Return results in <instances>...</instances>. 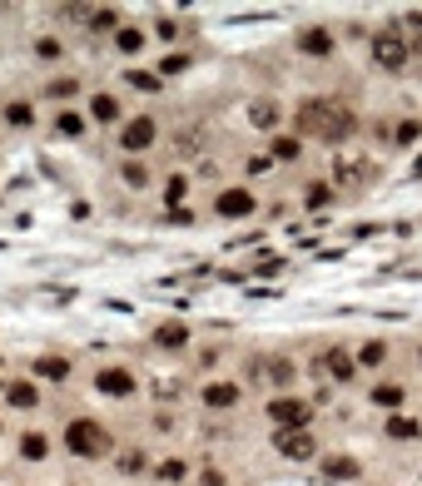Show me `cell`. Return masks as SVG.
Instances as JSON below:
<instances>
[{
  "label": "cell",
  "instance_id": "obj_27",
  "mask_svg": "<svg viewBox=\"0 0 422 486\" xmlns=\"http://www.w3.org/2000/svg\"><path fill=\"white\" fill-rule=\"evenodd\" d=\"M273 154H278V159H298V139H288V134L273 139Z\"/></svg>",
  "mask_w": 422,
  "mask_h": 486
},
{
  "label": "cell",
  "instance_id": "obj_26",
  "mask_svg": "<svg viewBox=\"0 0 422 486\" xmlns=\"http://www.w3.org/2000/svg\"><path fill=\"white\" fill-rule=\"evenodd\" d=\"M328 477H338V482H343V477H358V462H353V457H333V462H328Z\"/></svg>",
  "mask_w": 422,
  "mask_h": 486
},
{
  "label": "cell",
  "instance_id": "obj_24",
  "mask_svg": "<svg viewBox=\"0 0 422 486\" xmlns=\"http://www.w3.org/2000/svg\"><path fill=\"white\" fill-rule=\"evenodd\" d=\"M373 402H378V407H403V388H393V383L383 388V383H378V388H373Z\"/></svg>",
  "mask_w": 422,
  "mask_h": 486
},
{
  "label": "cell",
  "instance_id": "obj_8",
  "mask_svg": "<svg viewBox=\"0 0 422 486\" xmlns=\"http://www.w3.org/2000/svg\"><path fill=\"white\" fill-rule=\"evenodd\" d=\"M213 208H218L223 218H248V213H253V194H248V189H223Z\"/></svg>",
  "mask_w": 422,
  "mask_h": 486
},
{
  "label": "cell",
  "instance_id": "obj_15",
  "mask_svg": "<svg viewBox=\"0 0 422 486\" xmlns=\"http://www.w3.org/2000/svg\"><path fill=\"white\" fill-rule=\"evenodd\" d=\"M119 174H124V184H129V189H149V164H144V159H124V169H119Z\"/></svg>",
  "mask_w": 422,
  "mask_h": 486
},
{
  "label": "cell",
  "instance_id": "obj_1",
  "mask_svg": "<svg viewBox=\"0 0 422 486\" xmlns=\"http://www.w3.org/2000/svg\"><path fill=\"white\" fill-rule=\"evenodd\" d=\"M298 129L303 134H318V139H348L353 134V114L343 109V104H328V99H313V104H303L298 109Z\"/></svg>",
  "mask_w": 422,
  "mask_h": 486
},
{
  "label": "cell",
  "instance_id": "obj_12",
  "mask_svg": "<svg viewBox=\"0 0 422 486\" xmlns=\"http://www.w3.org/2000/svg\"><path fill=\"white\" fill-rule=\"evenodd\" d=\"M35 373L45 383H65L70 378V358H35Z\"/></svg>",
  "mask_w": 422,
  "mask_h": 486
},
{
  "label": "cell",
  "instance_id": "obj_30",
  "mask_svg": "<svg viewBox=\"0 0 422 486\" xmlns=\"http://www.w3.org/2000/svg\"><path fill=\"white\" fill-rule=\"evenodd\" d=\"M75 90H80V80H55V85H50V99H70Z\"/></svg>",
  "mask_w": 422,
  "mask_h": 486
},
{
  "label": "cell",
  "instance_id": "obj_21",
  "mask_svg": "<svg viewBox=\"0 0 422 486\" xmlns=\"http://www.w3.org/2000/svg\"><path fill=\"white\" fill-rule=\"evenodd\" d=\"M114 45H119L124 55H134V50H144V30H134V25H124V30L114 35Z\"/></svg>",
  "mask_w": 422,
  "mask_h": 486
},
{
  "label": "cell",
  "instance_id": "obj_22",
  "mask_svg": "<svg viewBox=\"0 0 422 486\" xmlns=\"http://www.w3.org/2000/svg\"><path fill=\"white\" fill-rule=\"evenodd\" d=\"M55 134H65V139H80V134H85V119H80V114H70V109H65V114H60V119H55Z\"/></svg>",
  "mask_w": 422,
  "mask_h": 486
},
{
  "label": "cell",
  "instance_id": "obj_19",
  "mask_svg": "<svg viewBox=\"0 0 422 486\" xmlns=\"http://www.w3.org/2000/svg\"><path fill=\"white\" fill-rule=\"evenodd\" d=\"M5 397H10V407H35V402H40V392L30 388V383H10Z\"/></svg>",
  "mask_w": 422,
  "mask_h": 486
},
{
  "label": "cell",
  "instance_id": "obj_23",
  "mask_svg": "<svg viewBox=\"0 0 422 486\" xmlns=\"http://www.w3.org/2000/svg\"><path fill=\"white\" fill-rule=\"evenodd\" d=\"M358 363H363V368H383V363H388V343H368V348L358 353Z\"/></svg>",
  "mask_w": 422,
  "mask_h": 486
},
{
  "label": "cell",
  "instance_id": "obj_16",
  "mask_svg": "<svg viewBox=\"0 0 422 486\" xmlns=\"http://www.w3.org/2000/svg\"><path fill=\"white\" fill-rule=\"evenodd\" d=\"M154 343H159V348H184V343H189V328H184V323H164V328L154 333Z\"/></svg>",
  "mask_w": 422,
  "mask_h": 486
},
{
  "label": "cell",
  "instance_id": "obj_5",
  "mask_svg": "<svg viewBox=\"0 0 422 486\" xmlns=\"http://www.w3.org/2000/svg\"><path fill=\"white\" fill-rule=\"evenodd\" d=\"M154 134H159V124H154L149 114H139V119H124V134H119V144H124L129 154H139V149H149V144H154Z\"/></svg>",
  "mask_w": 422,
  "mask_h": 486
},
{
  "label": "cell",
  "instance_id": "obj_13",
  "mask_svg": "<svg viewBox=\"0 0 422 486\" xmlns=\"http://www.w3.org/2000/svg\"><path fill=\"white\" fill-rule=\"evenodd\" d=\"M418 432H422V422H418V417H403V412H393V417H388V437L408 442V437H418Z\"/></svg>",
  "mask_w": 422,
  "mask_h": 486
},
{
  "label": "cell",
  "instance_id": "obj_35",
  "mask_svg": "<svg viewBox=\"0 0 422 486\" xmlns=\"http://www.w3.org/2000/svg\"><path fill=\"white\" fill-rule=\"evenodd\" d=\"M199 486H228V477H223V472H204V477H199Z\"/></svg>",
  "mask_w": 422,
  "mask_h": 486
},
{
  "label": "cell",
  "instance_id": "obj_28",
  "mask_svg": "<svg viewBox=\"0 0 422 486\" xmlns=\"http://www.w3.org/2000/svg\"><path fill=\"white\" fill-rule=\"evenodd\" d=\"M418 134H422V124H418V119H403V124H398V144H413Z\"/></svg>",
  "mask_w": 422,
  "mask_h": 486
},
{
  "label": "cell",
  "instance_id": "obj_25",
  "mask_svg": "<svg viewBox=\"0 0 422 486\" xmlns=\"http://www.w3.org/2000/svg\"><path fill=\"white\" fill-rule=\"evenodd\" d=\"M268 378H273L278 388H288V383H293V363H288V358H273V363H268Z\"/></svg>",
  "mask_w": 422,
  "mask_h": 486
},
{
  "label": "cell",
  "instance_id": "obj_34",
  "mask_svg": "<svg viewBox=\"0 0 422 486\" xmlns=\"http://www.w3.org/2000/svg\"><path fill=\"white\" fill-rule=\"evenodd\" d=\"M119 467H124V472H139V467H144V457H139V452H129V457H119Z\"/></svg>",
  "mask_w": 422,
  "mask_h": 486
},
{
  "label": "cell",
  "instance_id": "obj_18",
  "mask_svg": "<svg viewBox=\"0 0 422 486\" xmlns=\"http://www.w3.org/2000/svg\"><path fill=\"white\" fill-rule=\"evenodd\" d=\"M90 114H95L100 124H114V119H119V99H114V95H95Z\"/></svg>",
  "mask_w": 422,
  "mask_h": 486
},
{
  "label": "cell",
  "instance_id": "obj_32",
  "mask_svg": "<svg viewBox=\"0 0 422 486\" xmlns=\"http://www.w3.org/2000/svg\"><path fill=\"white\" fill-rule=\"evenodd\" d=\"M95 25H100V30H114V25H119V10H95Z\"/></svg>",
  "mask_w": 422,
  "mask_h": 486
},
{
  "label": "cell",
  "instance_id": "obj_20",
  "mask_svg": "<svg viewBox=\"0 0 422 486\" xmlns=\"http://www.w3.org/2000/svg\"><path fill=\"white\" fill-rule=\"evenodd\" d=\"M124 80H129L134 90H149V95H164V80H159V75H149V70H129Z\"/></svg>",
  "mask_w": 422,
  "mask_h": 486
},
{
  "label": "cell",
  "instance_id": "obj_36",
  "mask_svg": "<svg viewBox=\"0 0 422 486\" xmlns=\"http://www.w3.org/2000/svg\"><path fill=\"white\" fill-rule=\"evenodd\" d=\"M418 363H422V353H418Z\"/></svg>",
  "mask_w": 422,
  "mask_h": 486
},
{
  "label": "cell",
  "instance_id": "obj_3",
  "mask_svg": "<svg viewBox=\"0 0 422 486\" xmlns=\"http://www.w3.org/2000/svg\"><path fill=\"white\" fill-rule=\"evenodd\" d=\"M308 417H313V407L303 397H273L268 402V422L278 432H308Z\"/></svg>",
  "mask_w": 422,
  "mask_h": 486
},
{
  "label": "cell",
  "instance_id": "obj_7",
  "mask_svg": "<svg viewBox=\"0 0 422 486\" xmlns=\"http://www.w3.org/2000/svg\"><path fill=\"white\" fill-rule=\"evenodd\" d=\"M95 392H105V397H129V392H134V373H124V368H105V373L95 378Z\"/></svg>",
  "mask_w": 422,
  "mask_h": 486
},
{
  "label": "cell",
  "instance_id": "obj_14",
  "mask_svg": "<svg viewBox=\"0 0 422 486\" xmlns=\"http://www.w3.org/2000/svg\"><path fill=\"white\" fill-rule=\"evenodd\" d=\"M5 124H15V129H30V124H35V109H30L25 99H10V104H5Z\"/></svg>",
  "mask_w": 422,
  "mask_h": 486
},
{
  "label": "cell",
  "instance_id": "obj_4",
  "mask_svg": "<svg viewBox=\"0 0 422 486\" xmlns=\"http://www.w3.org/2000/svg\"><path fill=\"white\" fill-rule=\"evenodd\" d=\"M373 60H378L383 70H403V65H408V40H403L398 30H383V35L373 40Z\"/></svg>",
  "mask_w": 422,
  "mask_h": 486
},
{
  "label": "cell",
  "instance_id": "obj_33",
  "mask_svg": "<svg viewBox=\"0 0 422 486\" xmlns=\"http://www.w3.org/2000/svg\"><path fill=\"white\" fill-rule=\"evenodd\" d=\"M35 50H40V60H60V45H55V40H40Z\"/></svg>",
  "mask_w": 422,
  "mask_h": 486
},
{
  "label": "cell",
  "instance_id": "obj_9",
  "mask_svg": "<svg viewBox=\"0 0 422 486\" xmlns=\"http://www.w3.org/2000/svg\"><path fill=\"white\" fill-rule=\"evenodd\" d=\"M278 452H283L288 462H308L318 447H313V437H308V432H278Z\"/></svg>",
  "mask_w": 422,
  "mask_h": 486
},
{
  "label": "cell",
  "instance_id": "obj_17",
  "mask_svg": "<svg viewBox=\"0 0 422 486\" xmlns=\"http://www.w3.org/2000/svg\"><path fill=\"white\" fill-rule=\"evenodd\" d=\"M20 452H25V462H45V457H50V442H45L40 432H25V437H20Z\"/></svg>",
  "mask_w": 422,
  "mask_h": 486
},
{
  "label": "cell",
  "instance_id": "obj_10",
  "mask_svg": "<svg viewBox=\"0 0 422 486\" xmlns=\"http://www.w3.org/2000/svg\"><path fill=\"white\" fill-rule=\"evenodd\" d=\"M204 407H209V412L238 407V388H233V383H209V388H204Z\"/></svg>",
  "mask_w": 422,
  "mask_h": 486
},
{
  "label": "cell",
  "instance_id": "obj_2",
  "mask_svg": "<svg viewBox=\"0 0 422 486\" xmlns=\"http://www.w3.org/2000/svg\"><path fill=\"white\" fill-rule=\"evenodd\" d=\"M65 452L70 457H105L109 452V432L100 427V422H90V417H75L70 427H65Z\"/></svg>",
  "mask_w": 422,
  "mask_h": 486
},
{
  "label": "cell",
  "instance_id": "obj_29",
  "mask_svg": "<svg viewBox=\"0 0 422 486\" xmlns=\"http://www.w3.org/2000/svg\"><path fill=\"white\" fill-rule=\"evenodd\" d=\"M189 194V179L179 174V179H169V208H179V198Z\"/></svg>",
  "mask_w": 422,
  "mask_h": 486
},
{
  "label": "cell",
  "instance_id": "obj_11",
  "mask_svg": "<svg viewBox=\"0 0 422 486\" xmlns=\"http://www.w3.org/2000/svg\"><path fill=\"white\" fill-rule=\"evenodd\" d=\"M298 50L313 55V60H328V55H333V35H328V30H303V35H298Z\"/></svg>",
  "mask_w": 422,
  "mask_h": 486
},
{
  "label": "cell",
  "instance_id": "obj_31",
  "mask_svg": "<svg viewBox=\"0 0 422 486\" xmlns=\"http://www.w3.org/2000/svg\"><path fill=\"white\" fill-rule=\"evenodd\" d=\"M159 477H164V482H184V462H179V457H174V462H164V467H159Z\"/></svg>",
  "mask_w": 422,
  "mask_h": 486
},
{
  "label": "cell",
  "instance_id": "obj_6",
  "mask_svg": "<svg viewBox=\"0 0 422 486\" xmlns=\"http://www.w3.org/2000/svg\"><path fill=\"white\" fill-rule=\"evenodd\" d=\"M313 368L323 373V378H333V383H353V368H358V363H353L343 348H333V353H323V358H318Z\"/></svg>",
  "mask_w": 422,
  "mask_h": 486
}]
</instances>
